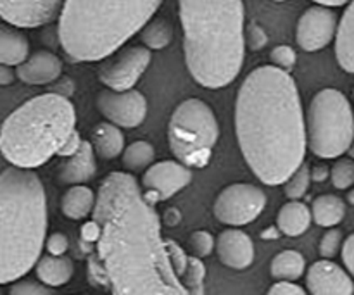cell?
<instances>
[{
	"mask_svg": "<svg viewBox=\"0 0 354 295\" xmlns=\"http://www.w3.org/2000/svg\"><path fill=\"white\" fill-rule=\"evenodd\" d=\"M270 295H306V289H303L297 283L290 282V280H279L275 285L268 289Z\"/></svg>",
	"mask_w": 354,
	"mask_h": 295,
	"instance_id": "cell-35",
	"label": "cell"
},
{
	"mask_svg": "<svg viewBox=\"0 0 354 295\" xmlns=\"http://www.w3.org/2000/svg\"><path fill=\"white\" fill-rule=\"evenodd\" d=\"M75 126L76 113L68 97L41 93L6 117L0 154L16 168L35 169L59 154Z\"/></svg>",
	"mask_w": 354,
	"mask_h": 295,
	"instance_id": "cell-6",
	"label": "cell"
},
{
	"mask_svg": "<svg viewBox=\"0 0 354 295\" xmlns=\"http://www.w3.org/2000/svg\"><path fill=\"white\" fill-rule=\"evenodd\" d=\"M214 247L220 261L235 272L248 269L254 261V244L251 237L237 228L221 231L214 240Z\"/></svg>",
	"mask_w": 354,
	"mask_h": 295,
	"instance_id": "cell-16",
	"label": "cell"
},
{
	"mask_svg": "<svg viewBox=\"0 0 354 295\" xmlns=\"http://www.w3.org/2000/svg\"><path fill=\"white\" fill-rule=\"evenodd\" d=\"M341 256L344 261V268L348 269L349 275L354 273V235H349L346 240H342Z\"/></svg>",
	"mask_w": 354,
	"mask_h": 295,
	"instance_id": "cell-37",
	"label": "cell"
},
{
	"mask_svg": "<svg viewBox=\"0 0 354 295\" xmlns=\"http://www.w3.org/2000/svg\"><path fill=\"white\" fill-rule=\"evenodd\" d=\"M47 235V199L41 180L24 168L0 173V285L35 268Z\"/></svg>",
	"mask_w": 354,
	"mask_h": 295,
	"instance_id": "cell-4",
	"label": "cell"
},
{
	"mask_svg": "<svg viewBox=\"0 0 354 295\" xmlns=\"http://www.w3.org/2000/svg\"><path fill=\"white\" fill-rule=\"evenodd\" d=\"M30 55V40L16 26L0 24V64L17 66Z\"/></svg>",
	"mask_w": 354,
	"mask_h": 295,
	"instance_id": "cell-20",
	"label": "cell"
},
{
	"mask_svg": "<svg viewBox=\"0 0 354 295\" xmlns=\"http://www.w3.org/2000/svg\"><path fill=\"white\" fill-rule=\"evenodd\" d=\"M83 227V240L93 242L88 280L118 295H189L182 283L189 254L173 240H162L154 206L128 173H111L100 183Z\"/></svg>",
	"mask_w": 354,
	"mask_h": 295,
	"instance_id": "cell-1",
	"label": "cell"
},
{
	"mask_svg": "<svg viewBox=\"0 0 354 295\" xmlns=\"http://www.w3.org/2000/svg\"><path fill=\"white\" fill-rule=\"evenodd\" d=\"M97 109L109 123L120 128H137L147 116V99L138 90L114 92L107 88L97 95Z\"/></svg>",
	"mask_w": 354,
	"mask_h": 295,
	"instance_id": "cell-11",
	"label": "cell"
},
{
	"mask_svg": "<svg viewBox=\"0 0 354 295\" xmlns=\"http://www.w3.org/2000/svg\"><path fill=\"white\" fill-rule=\"evenodd\" d=\"M190 247L196 258H207L214 249V237L209 231H194L190 235Z\"/></svg>",
	"mask_w": 354,
	"mask_h": 295,
	"instance_id": "cell-33",
	"label": "cell"
},
{
	"mask_svg": "<svg viewBox=\"0 0 354 295\" xmlns=\"http://www.w3.org/2000/svg\"><path fill=\"white\" fill-rule=\"evenodd\" d=\"M93 206H95V193L83 183L73 185L61 199V211L69 220H85L92 214Z\"/></svg>",
	"mask_w": 354,
	"mask_h": 295,
	"instance_id": "cell-24",
	"label": "cell"
},
{
	"mask_svg": "<svg viewBox=\"0 0 354 295\" xmlns=\"http://www.w3.org/2000/svg\"><path fill=\"white\" fill-rule=\"evenodd\" d=\"M235 130L245 162L265 185H282L303 164L306 126L290 73L270 64L245 76L235 102Z\"/></svg>",
	"mask_w": 354,
	"mask_h": 295,
	"instance_id": "cell-2",
	"label": "cell"
},
{
	"mask_svg": "<svg viewBox=\"0 0 354 295\" xmlns=\"http://www.w3.org/2000/svg\"><path fill=\"white\" fill-rule=\"evenodd\" d=\"M337 14L332 7L313 6L299 17L296 26V41L304 52H318L334 40Z\"/></svg>",
	"mask_w": 354,
	"mask_h": 295,
	"instance_id": "cell-13",
	"label": "cell"
},
{
	"mask_svg": "<svg viewBox=\"0 0 354 295\" xmlns=\"http://www.w3.org/2000/svg\"><path fill=\"white\" fill-rule=\"evenodd\" d=\"M192 182V168L176 161H161L149 166L142 176V196L149 204L162 202Z\"/></svg>",
	"mask_w": 354,
	"mask_h": 295,
	"instance_id": "cell-10",
	"label": "cell"
},
{
	"mask_svg": "<svg viewBox=\"0 0 354 295\" xmlns=\"http://www.w3.org/2000/svg\"><path fill=\"white\" fill-rule=\"evenodd\" d=\"M311 225L310 207L299 200H290L283 204L277 216V228L287 237H297L303 235Z\"/></svg>",
	"mask_w": 354,
	"mask_h": 295,
	"instance_id": "cell-23",
	"label": "cell"
},
{
	"mask_svg": "<svg viewBox=\"0 0 354 295\" xmlns=\"http://www.w3.org/2000/svg\"><path fill=\"white\" fill-rule=\"evenodd\" d=\"M275 2H283V0H275Z\"/></svg>",
	"mask_w": 354,
	"mask_h": 295,
	"instance_id": "cell-41",
	"label": "cell"
},
{
	"mask_svg": "<svg viewBox=\"0 0 354 295\" xmlns=\"http://www.w3.org/2000/svg\"><path fill=\"white\" fill-rule=\"evenodd\" d=\"M80 144H82V138H80L78 131L75 130L71 135H69V138L66 140V144L62 145V149L59 151L57 155H61V158H68V155H71L73 152L80 147Z\"/></svg>",
	"mask_w": 354,
	"mask_h": 295,
	"instance_id": "cell-38",
	"label": "cell"
},
{
	"mask_svg": "<svg viewBox=\"0 0 354 295\" xmlns=\"http://www.w3.org/2000/svg\"><path fill=\"white\" fill-rule=\"evenodd\" d=\"M37 276L41 283L47 287L57 289V287L66 285L71 280L75 273V265L68 256H54L48 254L44 258H38L37 261Z\"/></svg>",
	"mask_w": 354,
	"mask_h": 295,
	"instance_id": "cell-19",
	"label": "cell"
},
{
	"mask_svg": "<svg viewBox=\"0 0 354 295\" xmlns=\"http://www.w3.org/2000/svg\"><path fill=\"white\" fill-rule=\"evenodd\" d=\"M270 61H272V66H275V68L290 73L294 66H296V50L289 47V45H277L270 52Z\"/></svg>",
	"mask_w": 354,
	"mask_h": 295,
	"instance_id": "cell-32",
	"label": "cell"
},
{
	"mask_svg": "<svg viewBox=\"0 0 354 295\" xmlns=\"http://www.w3.org/2000/svg\"><path fill=\"white\" fill-rule=\"evenodd\" d=\"M152 54L147 47L123 48L113 61L107 62L99 71V79L102 85L114 92L133 88L149 68Z\"/></svg>",
	"mask_w": 354,
	"mask_h": 295,
	"instance_id": "cell-12",
	"label": "cell"
},
{
	"mask_svg": "<svg viewBox=\"0 0 354 295\" xmlns=\"http://www.w3.org/2000/svg\"><path fill=\"white\" fill-rule=\"evenodd\" d=\"M16 79V73L10 69V66L0 64V86L10 85Z\"/></svg>",
	"mask_w": 354,
	"mask_h": 295,
	"instance_id": "cell-39",
	"label": "cell"
},
{
	"mask_svg": "<svg viewBox=\"0 0 354 295\" xmlns=\"http://www.w3.org/2000/svg\"><path fill=\"white\" fill-rule=\"evenodd\" d=\"M183 54L192 78L209 90L230 85L245 55L242 0H178Z\"/></svg>",
	"mask_w": 354,
	"mask_h": 295,
	"instance_id": "cell-3",
	"label": "cell"
},
{
	"mask_svg": "<svg viewBox=\"0 0 354 295\" xmlns=\"http://www.w3.org/2000/svg\"><path fill=\"white\" fill-rule=\"evenodd\" d=\"M332 183L337 190H349L354 183V162L351 158H339L332 166Z\"/></svg>",
	"mask_w": 354,
	"mask_h": 295,
	"instance_id": "cell-30",
	"label": "cell"
},
{
	"mask_svg": "<svg viewBox=\"0 0 354 295\" xmlns=\"http://www.w3.org/2000/svg\"><path fill=\"white\" fill-rule=\"evenodd\" d=\"M353 31H354V17H353V3L346 6L344 14L341 17V23L335 28V57L339 66L344 69L348 75L354 73V55H353Z\"/></svg>",
	"mask_w": 354,
	"mask_h": 295,
	"instance_id": "cell-21",
	"label": "cell"
},
{
	"mask_svg": "<svg viewBox=\"0 0 354 295\" xmlns=\"http://www.w3.org/2000/svg\"><path fill=\"white\" fill-rule=\"evenodd\" d=\"M306 292L313 295H351V275L330 259L313 263L306 272Z\"/></svg>",
	"mask_w": 354,
	"mask_h": 295,
	"instance_id": "cell-15",
	"label": "cell"
},
{
	"mask_svg": "<svg viewBox=\"0 0 354 295\" xmlns=\"http://www.w3.org/2000/svg\"><path fill=\"white\" fill-rule=\"evenodd\" d=\"M306 272V261L297 251H282L270 263V275L275 280H299Z\"/></svg>",
	"mask_w": 354,
	"mask_h": 295,
	"instance_id": "cell-26",
	"label": "cell"
},
{
	"mask_svg": "<svg viewBox=\"0 0 354 295\" xmlns=\"http://www.w3.org/2000/svg\"><path fill=\"white\" fill-rule=\"evenodd\" d=\"M95 171L97 162L92 144L82 140L80 147L71 155H68V159L59 168V182L66 185H82L90 182L95 176Z\"/></svg>",
	"mask_w": 354,
	"mask_h": 295,
	"instance_id": "cell-18",
	"label": "cell"
},
{
	"mask_svg": "<svg viewBox=\"0 0 354 295\" xmlns=\"http://www.w3.org/2000/svg\"><path fill=\"white\" fill-rule=\"evenodd\" d=\"M47 245L48 254L54 256H62L68 252L69 249V240L64 234H52L50 237L45 238V244Z\"/></svg>",
	"mask_w": 354,
	"mask_h": 295,
	"instance_id": "cell-36",
	"label": "cell"
},
{
	"mask_svg": "<svg viewBox=\"0 0 354 295\" xmlns=\"http://www.w3.org/2000/svg\"><path fill=\"white\" fill-rule=\"evenodd\" d=\"M306 147L320 159H337L351 149L353 111L348 97L335 88H324L313 97L304 116Z\"/></svg>",
	"mask_w": 354,
	"mask_h": 295,
	"instance_id": "cell-7",
	"label": "cell"
},
{
	"mask_svg": "<svg viewBox=\"0 0 354 295\" xmlns=\"http://www.w3.org/2000/svg\"><path fill=\"white\" fill-rule=\"evenodd\" d=\"M123 166L128 171H140L149 168L156 158V151L149 142L137 140L123 149Z\"/></svg>",
	"mask_w": 354,
	"mask_h": 295,
	"instance_id": "cell-28",
	"label": "cell"
},
{
	"mask_svg": "<svg viewBox=\"0 0 354 295\" xmlns=\"http://www.w3.org/2000/svg\"><path fill=\"white\" fill-rule=\"evenodd\" d=\"M310 182H311V171L310 166L308 164H301L289 178L286 180V187H283V192H286L287 199L290 200H299L303 199L304 193L308 192L310 189Z\"/></svg>",
	"mask_w": 354,
	"mask_h": 295,
	"instance_id": "cell-29",
	"label": "cell"
},
{
	"mask_svg": "<svg viewBox=\"0 0 354 295\" xmlns=\"http://www.w3.org/2000/svg\"><path fill=\"white\" fill-rule=\"evenodd\" d=\"M220 138V124L213 109L201 99H187L173 111L168 140L173 155L189 168L209 164Z\"/></svg>",
	"mask_w": 354,
	"mask_h": 295,
	"instance_id": "cell-8",
	"label": "cell"
},
{
	"mask_svg": "<svg viewBox=\"0 0 354 295\" xmlns=\"http://www.w3.org/2000/svg\"><path fill=\"white\" fill-rule=\"evenodd\" d=\"M342 240H344V235H342V230L332 227L325 231V235L320 240V256L324 259H332L339 254L341 251Z\"/></svg>",
	"mask_w": 354,
	"mask_h": 295,
	"instance_id": "cell-31",
	"label": "cell"
},
{
	"mask_svg": "<svg viewBox=\"0 0 354 295\" xmlns=\"http://www.w3.org/2000/svg\"><path fill=\"white\" fill-rule=\"evenodd\" d=\"M311 2L318 3V6H324V7H342V6H348L351 0H311Z\"/></svg>",
	"mask_w": 354,
	"mask_h": 295,
	"instance_id": "cell-40",
	"label": "cell"
},
{
	"mask_svg": "<svg viewBox=\"0 0 354 295\" xmlns=\"http://www.w3.org/2000/svg\"><path fill=\"white\" fill-rule=\"evenodd\" d=\"M138 33H140L142 44L149 50H162L171 44L175 31H173L171 23L165 17H156V19L147 21Z\"/></svg>",
	"mask_w": 354,
	"mask_h": 295,
	"instance_id": "cell-27",
	"label": "cell"
},
{
	"mask_svg": "<svg viewBox=\"0 0 354 295\" xmlns=\"http://www.w3.org/2000/svg\"><path fill=\"white\" fill-rule=\"evenodd\" d=\"M92 147L99 158L116 159L120 158L124 149V135L120 126L113 123H99L92 131Z\"/></svg>",
	"mask_w": 354,
	"mask_h": 295,
	"instance_id": "cell-22",
	"label": "cell"
},
{
	"mask_svg": "<svg viewBox=\"0 0 354 295\" xmlns=\"http://www.w3.org/2000/svg\"><path fill=\"white\" fill-rule=\"evenodd\" d=\"M311 220L324 228L337 227L346 216V204L341 197L334 193H324L313 200L311 206Z\"/></svg>",
	"mask_w": 354,
	"mask_h": 295,
	"instance_id": "cell-25",
	"label": "cell"
},
{
	"mask_svg": "<svg viewBox=\"0 0 354 295\" xmlns=\"http://www.w3.org/2000/svg\"><path fill=\"white\" fill-rule=\"evenodd\" d=\"M162 0H64L59 41L78 62L102 61L142 30Z\"/></svg>",
	"mask_w": 354,
	"mask_h": 295,
	"instance_id": "cell-5",
	"label": "cell"
},
{
	"mask_svg": "<svg viewBox=\"0 0 354 295\" xmlns=\"http://www.w3.org/2000/svg\"><path fill=\"white\" fill-rule=\"evenodd\" d=\"M9 292L12 295H48L54 292V289L41 283L40 280L38 282H35V280H21V282H17L16 280V283L10 287Z\"/></svg>",
	"mask_w": 354,
	"mask_h": 295,
	"instance_id": "cell-34",
	"label": "cell"
},
{
	"mask_svg": "<svg viewBox=\"0 0 354 295\" xmlns=\"http://www.w3.org/2000/svg\"><path fill=\"white\" fill-rule=\"evenodd\" d=\"M64 0H0V17L10 26L38 28L57 19Z\"/></svg>",
	"mask_w": 354,
	"mask_h": 295,
	"instance_id": "cell-14",
	"label": "cell"
},
{
	"mask_svg": "<svg viewBox=\"0 0 354 295\" xmlns=\"http://www.w3.org/2000/svg\"><path fill=\"white\" fill-rule=\"evenodd\" d=\"M16 76L28 85H47L55 82L62 73V61L48 50H38L28 55L16 66Z\"/></svg>",
	"mask_w": 354,
	"mask_h": 295,
	"instance_id": "cell-17",
	"label": "cell"
},
{
	"mask_svg": "<svg viewBox=\"0 0 354 295\" xmlns=\"http://www.w3.org/2000/svg\"><path fill=\"white\" fill-rule=\"evenodd\" d=\"M266 206V196L251 183H232L225 187L214 200V216L228 227H244L252 223Z\"/></svg>",
	"mask_w": 354,
	"mask_h": 295,
	"instance_id": "cell-9",
	"label": "cell"
}]
</instances>
